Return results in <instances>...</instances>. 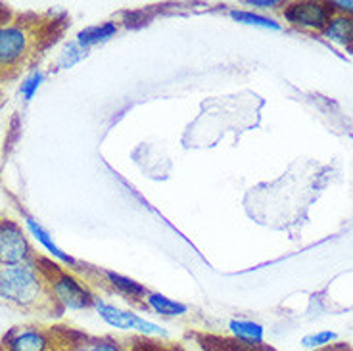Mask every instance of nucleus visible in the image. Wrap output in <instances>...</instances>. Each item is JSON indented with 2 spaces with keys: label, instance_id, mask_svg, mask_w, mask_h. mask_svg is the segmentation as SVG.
Segmentation results:
<instances>
[{
  "label": "nucleus",
  "instance_id": "obj_1",
  "mask_svg": "<svg viewBox=\"0 0 353 351\" xmlns=\"http://www.w3.org/2000/svg\"><path fill=\"white\" fill-rule=\"evenodd\" d=\"M0 303L26 315H58L62 308L35 261L0 267Z\"/></svg>",
  "mask_w": 353,
  "mask_h": 351
},
{
  "label": "nucleus",
  "instance_id": "obj_2",
  "mask_svg": "<svg viewBox=\"0 0 353 351\" xmlns=\"http://www.w3.org/2000/svg\"><path fill=\"white\" fill-rule=\"evenodd\" d=\"M52 21L14 19L0 26V81H10L26 70L56 35L48 31Z\"/></svg>",
  "mask_w": 353,
  "mask_h": 351
},
{
  "label": "nucleus",
  "instance_id": "obj_3",
  "mask_svg": "<svg viewBox=\"0 0 353 351\" xmlns=\"http://www.w3.org/2000/svg\"><path fill=\"white\" fill-rule=\"evenodd\" d=\"M35 265L37 269L43 272L44 281L48 282L50 292H52L54 298H56V301L60 303L62 309L79 311V309H88L90 305L97 303V299L90 294V290L79 279H75L71 272L63 271L62 267L50 263L43 257H35Z\"/></svg>",
  "mask_w": 353,
  "mask_h": 351
},
{
  "label": "nucleus",
  "instance_id": "obj_4",
  "mask_svg": "<svg viewBox=\"0 0 353 351\" xmlns=\"http://www.w3.org/2000/svg\"><path fill=\"white\" fill-rule=\"evenodd\" d=\"M35 257L23 228L16 221L0 217V267L33 263Z\"/></svg>",
  "mask_w": 353,
  "mask_h": 351
},
{
  "label": "nucleus",
  "instance_id": "obj_5",
  "mask_svg": "<svg viewBox=\"0 0 353 351\" xmlns=\"http://www.w3.org/2000/svg\"><path fill=\"white\" fill-rule=\"evenodd\" d=\"M56 338L54 330H46L43 326H16L10 330L2 342L0 351H54Z\"/></svg>",
  "mask_w": 353,
  "mask_h": 351
},
{
  "label": "nucleus",
  "instance_id": "obj_6",
  "mask_svg": "<svg viewBox=\"0 0 353 351\" xmlns=\"http://www.w3.org/2000/svg\"><path fill=\"white\" fill-rule=\"evenodd\" d=\"M334 12L328 2H292L284 8V19L294 27L309 29V31H325Z\"/></svg>",
  "mask_w": 353,
  "mask_h": 351
},
{
  "label": "nucleus",
  "instance_id": "obj_7",
  "mask_svg": "<svg viewBox=\"0 0 353 351\" xmlns=\"http://www.w3.org/2000/svg\"><path fill=\"white\" fill-rule=\"evenodd\" d=\"M97 311L100 319L110 325L112 328H119V330H137V332L146 334V336H165V330L156 323H150L146 319H142L137 313L125 311V309L110 305L106 301H97Z\"/></svg>",
  "mask_w": 353,
  "mask_h": 351
},
{
  "label": "nucleus",
  "instance_id": "obj_8",
  "mask_svg": "<svg viewBox=\"0 0 353 351\" xmlns=\"http://www.w3.org/2000/svg\"><path fill=\"white\" fill-rule=\"evenodd\" d=\"M56 338V350L54 351H123L121 345L110 338H88L83 334L65 332V330H54Z\"/></svg>",
  "mask_w": 353,
  "mask_h": 351
},
{
  "label": "nucleus",
  "instance_id": "obj_9",
  "mask_svg": "<svg viewBox=\"0 0 353 351\" xmlns=\"http://www.w3.org/2000/svg\"><path fill=\"white\" fill-rule=\"evenodd\" d=\"M323 35L340 46L353 48V16H332Z\"/></svg>",
  "mask_w": 353,
  "mask_h": 351
},
{
  "label": "nucleus",
  "instance_id": "obj_10",
  "mask_svg": "<svg viewBox=\"0 0 353 351\" xmlns=\"http://www.w3.org/2000/svg\"><path fill=\"white\" fill-rule=\"evenodd\" d=\"M229 330L234 334V338L242 342L244 345H259L263 343L265 328L256 321H248V319H230Z\"/></svg>",
  "mask_w": 353,
  "mask_h": 351
},
{
  "label": "nucleus",
  "instance_id": "obj_11",
  "mask_svg": "<svg viewBox=\"0 0 353 351\" xmlns=\"http://www.w3.org/2000/svg\"><path fill=\"white\" fill-rule=\"evenodd\" d=\"M104 274H106V279L110 281V284H112L119 294H123V296H127V298L132 299V301L146 299V296H148V290L144 288L141 282L127 279L123 274H119V272L114 271H106Z\"/></svg>",
  "mask_w": 353,
  "mask_h": 351
},
{
  "label": "nucleus",
  "instance_id": "obj_12",
  "mask_svg": "<svg viewBox=\"0 0 353 351\" xmlns=\"http://www.w3.org/2000/svg\"><path fill=\"white\" fill-rule=\"evenodd\" d=\"M144 301L154 313H158L161 317H183L185 313H188V305L168 298V296H161V294H150L148 292Z\"/></svg>",
  "mask_w": 353,
  "mask_h": 351
},
{
  "label": "nucleus",
  "instance_id": "obj_13",
  "mask_svg": "<svg viewBox=\"0 0 353 351\" xmlns=\"http://www.w3.org/2000/svg\"><path fill=\"white\" fill-rule=\"evenodd\" d=\"M115 33H117V26H115L114 21H106L102 26L87 27V29H83L77 35V44H79L81 48L87 50L88 46H92V44L104 43L108 39H112Z\"/></svg>",
  "mask_w": 353,
  "mask_h": 351
},
{
  "label": "nucleus",
  "instance_id": "obj_14",
  "mask_svg": "<svg viewBox=\"0 0 353 351\" xmlns=\"http://www.w3.org/2000/svg\"><path fill=\"white\" fill-rule=\"evenodd\" d=\"M26 225H27V228L31 230V234H33V237H35L37 240H39V242H41V244H43V246L54 255V257H58V259H60V261H63V263L75 265V259L56 246V244H54V240L50 238V234H48V232H46V230H44V228L41 227V225H39L35 219H33V217L26 215Z\"/></svg>",
  "mask_w": 353,
  "mask_h": 351
},
{
  "label": "nucleus",
  "instance_id": "obj_15",
  "mask_svg": "<svg viewBox=\"0 0 353 351\" xmlns=\"http://www.w3.org/2000/svg\"><path fill=\"white\" fill-rule=\"evenodd\" d=\"M230 18L240 23H246V26H256L263 27V29H274V31H281L283 27L279 21H274L271 18H265L261 14H254V12H246V10H232L230 12Z\"/></svg>",
  "mask_w": 353,
  "mask_h": 351
},
{
  "label": "nucleus",
  "instance_id": "obj_16",
  "mask_svg": "<svg viewBox=\"0 0 353 351\" xmlns=\"http://www.w3.org/2000/svg\"><path fill=\"white\" fill-rule=\"evenodd\" d=\"M338 340V334L334 330H317V332L305 334L301 338L300 345L303 350H311V351H319L323 348H328Z\"/></svg>",
  "mask_w": 353,
  "mask_h": 351
},
{
  "label": "nucleus",
  "instance_id": "obj_17",
  "mask_svg": "<svg viewBox=\"0 0 353 351\" xmlns=\"http://www.w3.org/2000/svg\"><path fill=\"white\" fill-rule=\"evenodd\" d=\"M43 79V73H33V75H29L27 79H23V83H21V97L26 98V100H31V98L35 97V92L39 90V87H41Z\"/></svg>",
  "mask_w": 353,
  "mask_h": 351
},
{
  "label": "nucleus",
  "instance_id": "obj_18",
  "mask_svg": "<svg viewBox=\"0 0 353 351\" xmlns=\"http://www.w3.org/2000/svg\"><path fill=\"white\" fill-rule=\"evenodd\" d=\"M332 12H340V16H353V0H334L328 2Z\"/></svg>",
  "mask_w": 353,
  "mask_h": 351
},
{
  "label": "nucleus",
  "instance_id": "obj_19",
  "mask_svg": "<svg viewBox=\"0 0 353 351\" xmlns=\"http://www.w3.org/2000/svg\"><path fill=\"white\" fill-rule=\"evenodd\" d=\"M246 4L257 6V8H276V6H281L279 0H248Z\"/></svg>",
  "mask_w": 353,
  "mask_h": 351
},
{
  "label": "nucleus",
  "instance_id": "obj_20",
  "mask_svg": "<svg viewBox=\"0 0 353 351\" xmlns=\"http://www.w3.org/2000/svg\"><path fill=\"white\" fill-rule=\"evenodd\" d=\"M319 351H353L350 345H345V343H332V345H328V348H323V350Z\"/></svg>",
  "mask_w": 353,
  "mask_h": 351
},
{
  "label": "nucleus",
  "instance_id": "obj_21",
  "mask_svg": "<svg viewBox=\"0 0 353 351\" xmlns=\"http://www.w3.org/2000/svg\"><path fill=\"white\" fill-rule=\"evenodd\" d=\"M8 16H10V10L6 8V6H4L2 2H0V26L8 21Z\"/></svg>",
  "mask_w": 353,
  "mask_h": 351
}]
</instances>
